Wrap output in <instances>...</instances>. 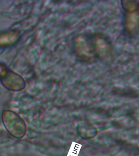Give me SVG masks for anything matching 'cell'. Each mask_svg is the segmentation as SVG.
Returning a JSON list of instances; mask_svg holds the SVG:
<instances>
[{
	"label": "cell",
	"instance_id": "obj_1",
	"mask_svg": "<svg viewBox=\"0 0 139 156\" xmlns=\"http://www.w3.org/2000/svg\"><path fill=\"white\" fill-rule=\"evenodd\" d=\"M114 51L110 37L101 32L80 33L72 40V52L80 63L107 62L113 58Z\"/></svg>",
	"mask_w": 139,
	"mask_h": 156
},
{
	"label": "cell",
	"instance_id": "obj_2",
	"mask_svg": "<svg viewBox=\"0 0 139 156\" xmlns=\"http://www.w3.org/2000/svg\"><path fill=\"white\" fill-rule=\"evenodd\" d=\"M2 119L5 128L12 136L17 139H21L25 136L26 124L17 113L10 110L3 111Z\"/></svg>",
	"mask_w": 139,
	"mask_h": 156
},
{
	"label": "cell",
	"instance_id": "obj_3",
	"mask_svg": "<svg viewBox=\"0 0 139 156\" xmlns=\"http://www.w3.org/2000/svg\"><path fill=\"white\" fill-rule=\"evenodd\" d=\"M122 34L127 38L135 39L138 34V12H122Z\"/></svg>",
	"mask_w": 139,
	"mask_h": 156
},
{
	"label": "cell",
	"instance_id": "obj_4",
	"mask_svg": "<svg viewBox=\"0 0 139 156\" xmlns=\"http://www.w3.org/2000/svg\"><path fill=\"white\" fill-rule=\"evenodd\" d=\"M0 80L3 86L10 91H21L26 86V83L24 79L7 67L0 74Z\"/></svg>",
	"mask_w": 139,
	"mask_h": 156
},
{
	"label": "cell",
	"instance_id": "obj_5",
	"mask_svg": "<svg viewBox=\"0 0 139 156\" xmlns=\"http://www.w3.org/2000/svg\"><path fill=\"white\" fill-rule=\"evenodd\" d=\"M19 33L15 30H8L0 34V47H5L16 42Z\"/></svg>",
	"mask_w": 139,
	"mask_h": 156
},
{
	"label": "cell",
	"instance_id": "obj_6",
	"mask_svg": "<svg viewBox=\"0 0 139 156\" xmlns=\"http://www.w3.org/2000/svg\"><path fill=\"white\" fill-rule=\"evenodd\" d=\"M121 5L123 12L132 13L138 12L139 1L128 0L121 1Z\"/></svg>",
	"mask_w": 139,
	"mask_h": 156
},
{
	"label": "cell",
	"instance_id": "obj_7",
	"mask_svg": "<svg viewBox=\"0 0 139 156\" xmlns=\"http://www.w3.org/2000/svg\"><path fill=\"white\" fill-rule=\"evenodd\" d=\"M6 67V66L5 65H4V64L0 63V74H1L2 71H3V69H4Z\"/></svg>",
	"mask_w": 139,
	"mask_h": 156
}]
</instances>
